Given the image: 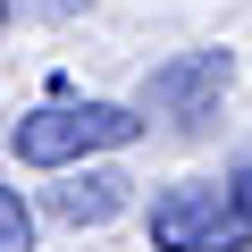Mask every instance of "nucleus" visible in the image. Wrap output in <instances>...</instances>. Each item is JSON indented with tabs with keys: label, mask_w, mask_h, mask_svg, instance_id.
<instances>
[{
	"label": "nucleus",
	"mask_w": 252,
	"mask_h": 252,
	"mask_svg": "<svg viewBox=\"0 0 252 252\" xmlns=\"http://www.w3.org/2000/svg\"><path fill=\"white\" fill-rule=\"evenodd\" d=\"M0 17H9V0H0Z\"/></svg>",
	"instance_id": "obj_8"
},
{
	"label": "nucleus",
	"mask_w": 252,
	"mask_h": 252,
	"mask_svg": "<svg viewBox=\"0 0 252 252\" xmlns=\"http://www.w3.org/2000/svg\"><path fill=\"white\" fill-rule=\"evenodd\" d=\"M0 252H34V210L17 185H0Z\"/></svg>",
	"instance_id": "obj_5"
},
{
	"label": "nucleus",
	"mask_w": 252,
	"mask_h": 252,
	"mask_svg": "<svg viewBox=\"0 0 252 252\" xmlns=\"http://www.w3.org/2000/svg\"><path fill=\"white\" fill-rule=\"evenodd\" d=\"M26 17H51V26H67V17H84V0H17Z\"/></svg>",
	"instance_id": "obj_6"
},
{
	"label": "nucleus",
	"mask_w": 252,
	"mask_h": 252,
	"mask_svg": "<svg viewBox=\"0 0 252 252\" xmlns=\"http://www.w3.org/2000/svg\"><path fill=\"white\" fill-rule=\"evenodd\" d=\"M135 135H143V118L126 101H51V109H26L17 118V160L26 168H76V160L118 152Z\"/></svg>",
	"instance_id": "obj_1"
},
{
	"label": "nucleus",
	"mask_w": 252,
	"mask_h": 252,
	"mask_svg": "<svg viewBox=\"0 0 252 252\" xmlns=\"http://www.w3.org/2000/svg\"><path fill=\"white\" fill-rule=\"evenodd\" d=\"M227 84H235V51H177L168 67L143 76V109L193 135V126H210V109L227 101Z\"/></svg>",
	"instance_id": "obj_3"
},
{
	"label": "nucleus",
	"mask_w": 252,
	"mask_h": 252,
	"mask_svg": "<svg viewBox=\"0 0 252 252\" xmlns=\"http://www.w3.org/2000/svg\"><path fill=\"white\" fill-rule=\"evenodd\" d=\"M152 244L160 252H252V210L235 202L227 177H185L152 202Z\"/></svg>",
	"instance_id": "obj_2"
},
{
	"label": "nucleus",
	"mask_w": 252,
	"mask_h": 252,
	"mask_svg": "<svg viewBox=\"0 0 252 252\" xmlns=\"http://www.w3.org/2000/svg\"><path fill=\"white\" fill-rule=\"evenodd\" d=\"M227 185H235V202H244V210H252V152H244V160H235V177H227Z\"/></svg>",
	"instance_id": "obj_7"
},
{
	"label": "nucleus",
	"mask_w": 252,
	"mask_h": 252,
	"mask_svg": "<svg viewBox=\"0 0 252 252\" xmlns=\"http://www.w3.org/2000/svg\"><path fill=\"white\" fill-rule=\"evenodd\" d=\"M126 202H135V185H126L118 168H67V185H51V210L67 227H109Z\"/></svg>",
	"instance_id": "obj_4"
}]
</instances>
